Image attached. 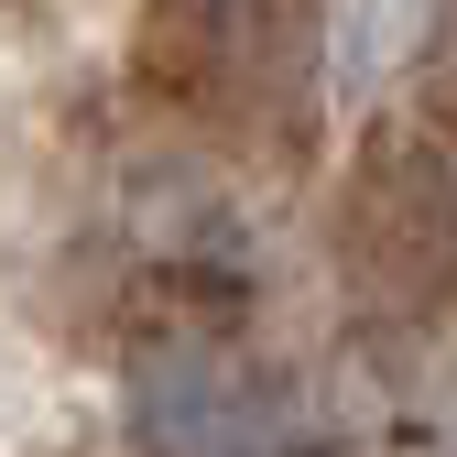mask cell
<instances>
[{
    "instance_id": "cell-1",
    "label": "cell",
    "mask_w": 457,
    "mask_h": 457,
    "mask_svg": "<svg viewBox=\"0 0 457 457\" xmlns=\"http://www.w3.org/2000/svg\"><path fill=\"white\" fill-rule=\"evenodd\" d=\"M337 251L370 295L436 305L457 283V153L446 142H392L360 163V186L337 196Z\"/></svg>"
},
{
    "instance_id": "cell-2",
    "label": "cell",
    "mask_w": 457,
    "mask_h": 457,
    "mask_svg": "<svg viewBox=\"0 0 457 457\" xmlns=\"http://www.w3.org/2000/svg\"><path fill=\"white\" fill-rule=\"evenodd\" d=\"M131 436H142V457H262L272 414H262V381L228 349L175 337L131 370Z\"/></svg>"
},
{
    "instance_id": "cell-3",
    "label": "cell",
    "mask_w": 457,
    "mask_h": 457,
    "mask_svg": "<svg viewBox=\"0 0 457 457\" xmlns=\"http://www.w3.org/2000/svg\"><path fill=\"white\" fill-rule=\"evenodd\" d=\"M436 33V0H337V22H327V77L337 98H370L414 66V44Z\"/></svg>"
}]
</instances>
